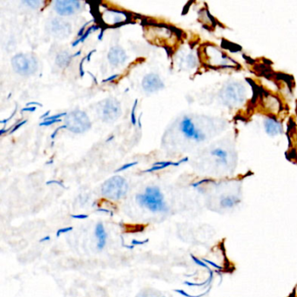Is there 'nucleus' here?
Returning a JSON list of instances; mask_svg holds the SVG:
<instances>
[{
  "label": "nucleus",
  "mask_w": 297,
  "mask_h": 297,
  "mask_svg": "<svg viewBox=\"0 0 297 297\" xmlns=\"http://www.w3.org/2000/svg\"><path fill=\"white\" fill-rule=\"evenodd\" d=\"M136 199L139 204L148 208L150 211L164 212L167 210L163 195L161 194L160 188L157 187L146 188L145 194L138 195Z\"/></svg>",
  "instance_id": "obj_1"
},
{
  "label": "nucleus",
  "mask_w": 297,
  "mask_h": 297,
  "mask_svg": "<svg viewBox=\"0 0 297 297\" xmlns=\"http://www.w3.org/2000/svg\"><path fill=\"white\" fill-rule=\"evenodd\" d=\"M128 191V184L122 176H114L106 180L102 185L101 193L103 196L111 199H120L123 198Z\"/></svg>",
  "instance_id": "obj_2"
},
{
  "label": "nucleus",
  "mask_w": 297,
  "mask_h": 297,
  "mask_svg": "<svg viewBox=\"0 0 297 297\" xmlns=\"http://www.w3.org/2000/svg\"><path fill=\"white\" fill-rule=\"evenodd\" d=\"M246 96V91L240 83H230L220 92V98L224 105L235 107L243 103Z\"/></svg>",
  "instance_id": "obj_3"
},
{
  "label": "nucleus",
  "mask_w": 297,
  "mask_h": 297,
  "mask_svg": "<svg viewBox=\"0 0 297 297\" xmlns=\"http://www.w3.org/2000/svg\"><path fill=\"white\" fill-rule=\"evenodd\" d=\"M67 129L74 133H85L91 128L90 120L87 114L82 111H74L67 114L66 118Z\"/></svg>",
  "instance_id": "obj_4"
},
{
  "label": "nucleus",
  "mask_w": 297,
  "mask_h": 297,
  "mask_svg": "<svg viewBox=\"0 0 297 297\" xmlns=\"http://www.w3.org/2000/svg\"><path fill=\"white\" fill-rule=\"evenodd\" d=\"M12 65L16 73L23 76L34 74L38 68L37 59L31 55H16L12 59Z\"/></svg>",
  "instance_id": "obj_5"
},
{
  "label": "nucleus",
  "mask_w": 297,
  "mask_h": 297,
  "mask_svg": "<svg viewBox=\"0 0 297 297\" xmlns=\"http://www.w3.org/2000/svg\"><path fill=\"white\" fill-rule=\"evenodd\" d=\"M207 64L215 67H234L235 62L215 47L205 49Z\"/></svg>",
  "instance_id": "obj_6"
},
{
  "label": "nucleus",
  "mask_w": 297,
  "mask_h": 297,
  "mask_svg": "<svg viewBox=\"0 0 297 297\" xmlns=\"http://www.w3.org/2000/svg\"><path fill=\"white\" fill-rule=\"evenodd\" d=\"M100 117L104 122H113L122 114L120 103L114 99H106L102 101L99 110Z\"/></svg>",
  "instance_id": "obj_7"
},
{
  "label": "nucleus",
  "mask_w": 297,
  "mask_h": 297,
  "mask_svg": "<svg viewBox=\"0 0 297 297\" xmlns=\"http://www.w3.org/2000/svg\"><path fill=\"white\" fill-rule=\"evenodd\" d=\"M180 131L182 132L185 137L190 139L193 141L200 142L206 140V134L203 131L196 127L195 123L193 122L189 117H184L183 120L180 122Z\"/></svg>",
  "instance_id": "obj_8"
},
{
  "label": "nucleus",
  "mask_w": 297,
  "mask_h": 297,
  "mask_svg": "<svg viewBox=\"0 0 297 297\" xmlns=\"http://www.w3.org/2000/svg\"><path fill=\"white\" fill-rule=\"evenodd\" d=\"M80 8L81 3L76 0H58L55 2V11L61 16L74 15Z\"/></svg>",
  "instance_id": "obj_9"
},
{
  "label": "nucleus",
  "mask_w": 297,
  "mask_h": 297,
  "mask_svg": "<svg viewBox=\"0 0 297 297\" xmlns=\"http://www.w3.org/2000/svg\"><path fill=\"white\" fill-rule=\"evenodd\" d=\"M142 87L148 93H154L165 87L164 83L160 79L159 75L149 74L146 75L142 80Z\"/></svg>",
  "instance_id": "obj_10"
},
{
  "label": "nucleus",
  "mask_w": 297,
  "mask_h": 297,
  "mask_svg": "<svg viewBox=\"0 0 297 297\" xmlns=\"http://www.w3.org/2000/svg\"><path fill=\"white\" fill-rule=\"evenodd\" d=\"M211 155L215 157L216 164L219 167H227L230 162V153L223 147H216L212 149Z\"/></svg>",
  "instance_id": "obj_11"
},
{
  "label": "nucleus",
  "mask_w": 297,
  "mask_h": 297,
  "mask_svg": "<svg viewBox=\"0 0 297 297\" xmlns=\"http://www.w3.org/2000/svg\"><path fill=\"white\" fill-rule=\"evenodd\" d=\"M266 133L270 136H277L282 133V125L274 118H266L263 122Z\"/></svg>",
  "instance_id": "obj_12"
},
{
  "label": "nucleus",
  "mask_w": 297,
  "mask_h": 297,
  "mask_svg": "<svg viewBox=\"0 0 297 297\" xmlns=\"http://www.w3.org/2000/svg\"><path fill=\"white\" fill-rule=\"evenodd\" d=\"M108 60L109 62L114 65V66H119L125 62L126 59V54L125 51L121 48V47H115L111 48L109 52H108Z\"/></svg>",
  "instance_id": "obj_13"
},
{
  "label": "nucleus",
  "mask_w": 297,
  "mask_h": 297,
  "mask_svg": "<svg viewBox=\"0 0 297 297\" xmlns=\"http://www.w3.org/2000/svg\"><path fill=\"white\" fill-rule=\"evenodd\" d=\"M240 202H241V199L238 196H234V195H224L221 197L219 205L220 207L223 209L229 210V209H233L235 207H237Z\"/></svg>",
  "instance_id": "obj_14"
},
{
  "label": "nucleus",
  "mask_w": 297,
  "mask_h": 297,
  "mask_svg": "<svg viewBox=\"0 0 297 297\" xmlns=\"http://www.w3.org/2000/svg\"><path fill=\"white\" fill-rule=\"evenodd\" d=\"M188 160V157H186V158H184L182 160H179L178 162H173V161H161V162H156L155 164L152 166V168H149L148 170H146L145 173L155 172V171L162 170V169L168 168V167H171V166L178 167V166H180L181 163L187 162Z\"/></svg>",
  "instance_id": "obj_15"
},
{
  "label": "nucleus",
  "mask_w": 297,
  "mask_h": 297,
  "mask_svg": "<svg viewBox=\"0 0 297 297\" xmlns=\"http://www.w3.org/2000/svg\"><path fill=\"white\" fill-rule=\"evenodd\" d=\"M95 235L98 239L97 248L99 250H102L106 244V233L104 225L101 223H98L95 227Z\"/></svg>",
  "instance_id": "obj_16"
},
{
  "label": "nucleus",
  "mask_w": 297,
  "mask_h": 297,
  "mask_svg": "<svg viewBox=\"0 0 297 297\" xmlns=\"http://www.w3.org/2000/svg\"><path fill=\"white\" fill-rule=\"evenodd\" d=\"M107 15L113 16L114 20L111 24L113 25H119V24L124 23L125 21L128 20L129 15L128 13L122 11H116V10H109L108 12H106Z\"/></svg>",
  "instance_id": "obj_17"
},
{
  "label": "nucleus",
  "mask_w": 297,
  "mask_h": 297,
  "mask_svg": "<svg viewBox=\"0 0 297 297\" xmlns=\"http://www.w3.org/2000/svg\"><path fill=\"white\" fill-rule=\"evenodd\" d=\"M73 58V56H71L67 51H63L60 54L57 56L56 58V64L59 67H66L69 65L71 59Z\"/></svg>",
  "instance_id": "obj_18"
},
{
  "label": "nucleus",
  "mask_w": 297,
  "mask_h": 297,
  "mask_svg": "<svg viewBox=\"0 0 297 297\" xmlns=\"http://www.w3.org/2000/svg\"><path fill=\"white\" fill-rule=\"evenodd\" d=\"M67 23L60 22V20H54L52 22V31H54L56 34H59V35L68 34L69 32H71V28L62 29V26H64Z\"/></svg>",
  "instance_id": "obj_19"
},
{
  "label": "nucleus",
  "mask_w": 297,
  "mask_h": 297,
  "mask_svg": "<svg viewBox=\"0 0 297 297\" xmlns=\"http://www.w3.org/2000/svg\"><path fill=\"white\" fill-rule=\"evenodd\" d=\"M99 27L97 25H92L91 27L87 29V31L85 32V34H84L81 38H79V39H77V40H75L74 42L72 44V46L74 47H76V46H78L79 43H83V42L91 35V33H93L94 31H97Z\"/></svg>",
  "instance_id": "obj_20"
},
{
  "label": "nucleus",
  "mask_w": 297,
  "mask_h": 297,
  "mask_svg": "<svg viewBox=\"0 0 297 297\" xmlns=\"http://www.w3.org/2000/svg\"><path fill=\"white\" fill-rule=\"evenodd\" d=\"M138 99H135V101L133 103V108L131 112V122L133 125H136V116H135V110L137 108Z\"/></svg>",
  "instance_id": "obj_21"
},
{
  "label": "nucleus",
  "mask_w": 297,
  "mask_h": 297,
  "mask_svg": "<svg viewBox=\"0 0 297 297\" xmlns=\"http://www.w3.org/2000/svg\"><path fill=\"white\" fill-rule=\"evenodd\" d=\"M67 114H67V113H61V114H55V115H52V116H48V117L46 118L44 120V122H49V121H52V120H59L60 118L67 116Z\"/></svg>",
  "instance_id": "obj_22"
},
{
  "label": "nucleus",
  "mask_w": 297,
  "mask_h": 297,
  "mask_svg": "<svg viewBox=\"0 0 297 297\" xmlns=\"http://www.w3.org/2000/svg\"><path fill=\"white\" fill-rule=\"evenodd\" d=\"M24 4H27L31 8H39V5L41 4V1H37V0H29V1H24Z\"/></svg>",
  "instance_id": "obj_23"
},
{
  "label": "nucleus",
  "mask_w": 297,
  "mask_h": 297,
  "mask_svg": "<svg viewBox=\"0 0 297 297\" xmlns=\"http://www.w3.org/2000/svg\"><path fill=\"white\" fill-rule=\"evenodd\" d=\"M137 164V161H134V162H132V163L124 165V166H122V168H118L117 170H116V173L122 172V171L126 170V169H128V168H133V167L136 166Z\"/></svg>",
  "instance_id": "obj_24"
},
{
  "label": "nucleus",
  "mask_w": 297,
  "mask_h": 297,
  "mask_svg": "<svg viewBox=\"0 0 297 297\" xmlns=\"http://www.w3.org/2000/svg\"><path fill=\"white\" fill-rule=\"evenodd\" d=\"M62 122V119H59V120H52V121H49V122H41L39 125L40 126H49V125H53L55 123H58V122Z\"/></svg>",
  "instance_id": "obj_25"
},
{
  "label": "nucleus",
  "mask_w": 297,
  "mask_h": 297,
  "mask_svg": "<svg viewBox=\"0 0 297 297\" xmlns=\"http://www.w3.org/2000/svg\"><path fill=\"white\" fill-rule=\"evenodd\" d=\"M72 230H73V227H64V228H60V229L57 231V237H59L60 235H62V234H66V233H68V232H70V231Z\"/></svg>",
  "instance_id": "obj_26"
},
{
  "label": "nucleus",
  "mask_w": 297,
  "mask_h": 297,
  "mask_svg": "<svg viewBox=\"0 0 297 297\" xmlns=\"http://www.w3.org/2000/svg\"><path fill=\"white\" fill-rule=\"evenodd\" d=\"M26 122H27V120H24V121H22V122H20V123H18V124H17L15 126H13V127H12V129L10 131V133H14L15 131H17V130L19 129V128H20V127H21L22 125H25V124Z\"/></svg>",
  "instance_id": "obj_27"
},
{
  "label": "nucleus",
  "mask_w": 297,
  "mask_h": 297,
  "mask_svg": "<svg viewBox=\"0 0 297 297\" xmlns=\"http://www.w3.org/2000/svg\"><path fill=\"white\" fill-rule=\"evenodd\" d=\"M86 57L85 58H83L81 59V61H80V64H79V75H80V77H84V75H85V72H84V69H83V64H84V61L86 60Z\"/></svg>",
  "instance_id": "obj_28"
},
{
  "label": "nucleus",
  "mask_w": 297,
  "mask_h": 297,
  "mask_svg": "<svg viewBox=\"0 0 297 297\" xmlns=\"http://www.w3.org/2000/svg\"><path fill=\"white\" fill-rule=\"evenodd\" d=\"M91 22H92V21H88V22H87V23L85 24V25H83L82 27H81V29L79 30V31H78V37H79V38H81V37H82V36L85 34V32H84V31H85L86 26H87V25H89Z\"/></svg>",
  "instance_id": "obj_29"
},
{
  "label": "nucleus",
  "mask_w": 297,
  "mask_h": 297,
  "mask_svg": "<svg viewBox=\"0 0 297 297\" xmlns=\"http://www.w3.org/2000/svg\"><path fill=\"white\" fill-rule=\"evenodd\" d=\"M72 218L77 220H85L88 218V215H71Z\"/></svg>",
  "instance_id": "obj_30"
},
{
  "label": "nucleus",
  "mask_w": 297,
  "mask_h": 297,
  "mask_svg": "<svg viewBox=\"0 0 297 297\" xmlns=\"http://www.w3.org/2000/svg\"><path fill=\"white\" fill-rule=\"evenodd\" d=\"M147 243H148V239H147V240L143 241V242H140V241H137V240H133L132 245L133 246H137V245H143V244H145Z\"/></svg>",
  "instance_id": "obj_31"
},
{
  "label": "nucleus",
  "mask_w": 297,
  "mask_h": 297,
  "mask_svg": "<svg viewBox=\"0 0 297 297\" xmlns=\"http://www.w3.org/2000/svg\"><path fill=\"white\" fill-rule=\"evenodd\" d=\"M64 128H67V125H61V126H59V127H58V128H57V129L55 130L54 133H52V134H51V139H52V140H53V139H54V138H55V136H56V135H57V134H58V132H59V130L64 129Z\"/></svg>",
  "instance_id": "obj_32"
},
{
  "label": "nucleus",
  "mask_w": 297,
  "mask_h": 297,
  "mask_svg": "<svg viewBox=\"0 0 297 297\" xmlns=\"http://www.w3.org/2000/svg\"><path fill=\"white\" fill-rule=\"evenodd\" d=\"M118 77H119V75L118 74L112 75V76H110L109 78H106V79H104V80H103L102 82L106 83L109 82V81H113V80H114V79H116Z\"/></svg>",
  "instance_id": "obj_33"
},
{
  "label": "nucleus",
  "mask_w": 297,
  "mask_h": 297,
  "mask_svg": "<svg viewBox=\"0 0 297 297\" xmlns=\"http://www.w3.org/2000/svg\"><path fill=\"white\" fill-rule=\"evenodd\" d=\"M37 109L36 106H28V107H25L22 109V112H34Z\"/></svg>",
  "instance_id": "obj_34"
},
{
  "label": "nucleus",
  "mask_w": 297,
  "mask_h": 297,
  "mask_svg": "<svg viewBox=\"0 0 297 297\" xmlns=\"http://www.w3.org/2000/svg\"><path fill=\"white\" fill-rule=\"evenodd\" d=\"M32 105H35L36 106H43V105H42V104H40V103H39V102H29V103H27V104H26V106H32Z\"/></svg>",
  "instance_id": "obj_35"
},
{
  "label": "nucleus",
  "mask_w": 297,
  "mask_h": 297,
  "mask_svg": "<svg viewBox=\"0 0 297 297\" xmlns=\"http://www.w3.org/2000/svg\"><path fill=\"white\" fill-rule=\"evenodd\" d=\"M16 114V110L15 111H14V112H13V114H12V115H11V116H10V117L8 118V119H6V120H4V121H1V122H0V123H1V124H5V123H6V122H9V121H10V120H11V119H12V117H13V116H14V115H15Z\"/></svg>",
  "instance_id": "obj_36"
},
{
  "label": "nucleus",
  "mask_w": 297,
  "mask_h": 297,
  "mask_svg": "<svg viewBox=\"0 0 297 297\" xmlns=\"http://www.w3.org/2000/svg\"><path fill=\"white\" fill-rule=\"evenodd\" d=\"M95 51H96V50H95V49H94V50H93V51H90V52H89V53H88V54H87V56H86V60H87V62H90L91 57H92V55L94 54V52H95Z\"/></svg>",
  "instance_id": "obj_37"
},
{
  "label": "nucleus",
  "mask_w": 297,
  "mask_h": 297,
  "mask_svg": "<svg viewBox=\"0 0 297 297\" xmlns=\"http://www.w3.org/2000/svg\"><path fill=\"white\" fill-rule=\"evenodd\" d=\"M51 183L59 184V186H61V187H64V185H63L61 182H59V181H57V180H51V181H48L47 184V185H50V184Z\"/></svg>",
  "instance_id": "obj_38"
},
{
  "label": "nucleus",
  "mask_w": 297,
  "mask_h": 297,
  "mask_svg": "<svg viewBox=\"0 0 297 297\" xmlns=\"http://www.w3.org/2000/svg\"><path fill=\"white\" fill-rule=\"evenodd\" d=\"M50 240H51V237L47 235V236H46V237H44V238L41 239L39 242H40V243H44V242H47V241H50Z\"/></svg>",
  "instance_id": "obj_39"
},
{
  "label": "nucleus",
  "mask_w": 297,
  "mask_h": 297,
  "mask_svg": "<svg viewBox=\"0 0 297 297\" xmlns=\"http://www.w3.org/2000/svg\"><path fill=\"white\" fill-rule=\"evenodd\" d=\"M103 36H104V31L102 30V31L99 32V34L98 40H99V41H100V40H102V38H103Z\"/></svg>",
  "instance_id": "obj_40"
},
{
  "label": "nucleus",
  "mask_w": 297,
  "mask_h": 297,
  "mask_svg": "<svg viewBox=\"0 0 297 297\" xmlns=\"http://www.w3.org/2000/svg\"><path fill=\"white\" fill-rule=\"evenodd\" d=\"M49 114H50V111H47V113H46V114H44L43 115H42V116H40V119H41V120H42V119H44V118L47 117V115H49Z\"/></svg>",
  "instance_id": "obj_41"
},
{
  "label": "nucleus",
  "mask_w": 297,
  "mask_h": 297,
  "mask_svg": "<svg viewBox=\"0 0 297 297\" xmlns=\"http://www.w3.org/2000/svg\"><path fill=\"white\" fill-rule=\"evenodd\" d=\"M81 54V51H78V52H76L73 55V58H74V57H77V56H79V55Z\"/></svg>",
  "instance_id": "obj_42"
},
{
  "label": "nucleus",
  "mask_w": 297,
  "mask_h": 297,
  "mask_svg": "<svg viewBox=\"0 0 297 297\" xmlns=\"http://www.w3.org/2000/svg\"><path fill=\"white\" fill-rule=\"evenodd\" d=\"M138 123H139V127H140V128H141V116H140V118H139V120H138Z\"/></svg>",
  "instance_id": "obj_43"
},
{
  "label": "nucleus",
  "mask_w": 297,
  "mask_h": 297,
  "mask_svg": "<svg viewBox=\"0 0 297 297\" xmlns=\"http://www.w3.org/2000/svg\"><path fill=\"white\" fill-rule=\"evenodd\" d=\"M296 296H297V288H296Z\"/></svg>",
  "instance_id": "obj_44"
}]
</instances>
